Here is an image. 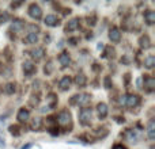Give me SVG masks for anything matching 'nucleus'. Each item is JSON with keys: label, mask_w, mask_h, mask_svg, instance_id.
Masks as SVG:
<instances>
[{"label": "nucleus", "mask_w": 155, "mask_h": 149, "mask_svg": "<svg viewBox=\"0 0 155 149\" xmlns=\"http://www.w3.org/2000/svg\"><path fill=\"white\" fill-rule=\"evenodd\" d=\"M91 100V96L88 94H82V95H76L71 99V104H78V106H82V107H86Z\"/></svg>", "instance_id": "obj_1"}, {"label": "nucleus", "mask_w": 155, "mask_h": 149, "mask_svg": "<svg viewBox=\"0 0 155 149\" xmlns=\"http://www.w3.org/2000/svg\"><path fill=\"white\" fill-rule=\"evenodd\" d=\"M91 115H93V113H91V109H82L79 113V119H80V123L82 125H90L91 123Z\"/></svg>", "instance_id": "obj_2"}, {"label": "nucleus", "mask_w": 155, "mask_h": 149, "mask_svg": "<svg viewBox=\"0 0 155 149\" xmlns=\"http://www.w3.org/2000/svg\"><path fill=\"white\" fill-rule=\"evenodd\" d=\"M57 122H59L60 126H68L71 125V114L67 111V110H64V111H61L59 114V118H57Z\"/></svg>", "instance_id": "obj_3"}, {"label": "nucleus", "mask_w": 155, "mask_h": 149, "mask_svg": "<svg viewBox=\"0 0 155 149\" xmlns=\"http://www.w3.org/2000/svg\"><path fill=\"white\" fill-rule=\"evenodd\" d=\"M29 15L31 16L33 19H41V16H42V11H41V8L38 7L35 3H33V4H30L29 7Z\"/></svg>", "instance_id": "obj_4"}, {"label": "nucleus", "mask_w": 155, "mask_h": 149, "mask_svg": "<svg viewBox=\"0 0 155 149\" xmlns=\"http://www.w3.org/2000/svg\"><path fill=\"white\" fill-rule=\"evenodd\" d=\"M139 102H140V99H139V96L137 95H129V96H127V99H125V104L128 107H136L137 104H139Z\"/></svg>", "instance_id": "obj_5"}, {"label": "nucleus", "mask_w": 155, "mask_h": 149, "mask_svg": "<svg viewBox=\"0 0 155 149\" xmlns=\"http://www.w3.org/2000/svg\"><path fill=\"white\" fill-rule=\"evenodd\" d=\"M109 38H110L112 42H118L120 38H121L120 30H118L117 27H112V29H110V33H109Z\"/></svg>", "instance_id": "obj_6"}, {"label": "nucleus", "mask_w": 155, "mask_h": 149, "mask_svg": "<svg viewBox=\"0 0 155 149\" xmlns=\"http://www.w3.org/2000/svg\"><path fill=\"white\" fill-rule=\"evenodd\" d=\"M44 54H45V52H44L42 48H35V49L31 50V57L35 60V61H38V60L42 59Z\"/></svg>", "instance_id": "obj_7"}, {"label": "nucleus", "mask_w": 155, "mask_h": 149, "mask_svg": "<svg viewBox=\"0 0 155 149\" xmlns=\"http://www.w3.org/2000/svg\"><path fill=\"white\" fill-rule=\"evenodd\" d=\"M97 111H98L99 118H105L107 115V106L105 103H98V106H97Z\"/></svg>", "instance_id": "obj_8"}, {"label": "nucleus", "mask_w": 155, "mask_h": 149, "mask_svg": "<svg viewBox=\"0 0 155 149\" xmlns=\"http://www.w3.org/2000/svg\"><path fill=\"white\" fill-rule=\"evenodd\" d=\"M144 87L147 88L148 92H151V91L154 90V87H155V80H154V77H151V76L144 77Z\"/></svg>", "instance_id": "obj_9"}, {"label": "nucleus", "mask_w": 155, "mask_h": 149, "mask_svg": "<svg viewBox=\"0 0 155 149\" xmlns=\"http://www.w3.org/2000/svg\"><path fill=\"white\" fill-rule=\"evenodd\" d=\"M45 23L48 24V26H51V27H54V26L59 24V19H57L56 15H46Z\"/></svg>", "instance_id": "obj_10"}, {"label": "nucleus", "mask_w": 155, "mask_h": 149, "mask_svg": "<svg viewBox=\"0 0 155 149\" xmlns=\"http://www.w3.org/2000/svg\"><path fill=\"white\" fill-rule=\"evenodd\" d=\"M59 61L61 64V67H68L71 62V59H70V54L68 53H61L59 56Z\"/></svg>", "instance_id": "obj_11"}, {"label": "nucleus", "mask_w": 155, "mask_h": 149, "mask_svg": "<svg viewBox=\"0 0 155 149\" xmlns=\"http://www.w3.org/2000/svg\"><path fill=\"white\" fill-rule=\"evenodd\" d=\"M29 117H30L29 110H26V109H21V110H19V113H18V119L21 121V122H26V121L29 119Z\"/></svg>", "instance_id": "obj_12"}, {"label": "nucleus", "mask_w": 155, "mask_h": 149, "mask_svg": "<svg viewBox=\"0 0 155 149\" xmlns=\"http://www.w3.org/2000/svg\"><path fill=\"white\" fill-rule=\"evenodd\" d=\"M70 85H71L70 76H64L61 80H60V88H61L63 91H67L68 88H70Z\"/></svg>", "instance_id": "obj_13"}, {"label": "nucleus", "mask_w": 155, "mask_h": 149, "mask_svg": "<svg viewBox=\"0 0 155 149\" xmlns=\"http://www.w3.org/2000/svg\"><path fill=\"white\" fill-rule=\"evenodd\" d=\"M34 69H35V65L33 64L31 61H25L23 62V71H25V73L30 74L31 72H34Z\"/></svg>", "instance_id": "obj_14"}, {"label": "nucleus", "mask_w": 155, "mask_h": 149, "mask_svg": "<svg viewBox=\"0 0 155 149\" xmlns=\"http://www.w3.org/2000/svg\"><path fill=\"white\" fill-rule=\"evenodd\" d=\"M78 26H79V19H71L68 22V24L65 26V30L67 31H72V30H76Z\"/></svg>", "instance_id": "obj_15"}, {"label": "nucleus", "mask_w": 155, "mask_h": 149, "mask_svg": "<svg viewBox=\"0 0 155 149\" xmlns=\"http://www.w3.org/2000/svg\"><path fill=\"white\" fill-rule=\"evenodd\" d=\"M139 43H140V46H142L143 49H148V48H150L151 42H150V38H148V35H143V37H140Z\"/></svg>", "instance_id": "obj_16"}, {"label": "nucleus", "mask_w": 155, "mask_h": 149, "mask_svg": "<svg viewBox=\"0 0 155 149\" xmlns=\"http://www.w3.org/2000/svg\"><path fill=\"white\" fill-rule=\"evenodd\" d=\"M144 18H146V22H147L148 24H153L155 22V12H154V11H151V10L146 11Z\"/></svg>", "instance_id": "obj_17"}, {"label": "nucleus", "mask_w": 155, "mask_h": 149, "mask_svg": "<svg viewBox=\"0 0 155 149\" xmlns=\"http://www.w3.org/2000/svg\"><path fill=\"white\" fill-rule=\"evenodd\" d=\"M148 138L150 140H154L155 138V122L154 121H150V123H148Z\"/></svg>", "instance_id": "obj_18"}, {"label": "nucleus", "mask_w": 155, "mask_h": 149, "mask_svg": "<svg viewBox=\"0 0 155 149\" xmlns=\"http://www.w3.org/2000/svg\"><path fill=\"white\" fill-rule=\"evenodd\" d=\"M25 26L23 21H21V19H15V21L12 22V26H11V29L14 30V31H19V30H22V27Z\"/></svg>", "instance_id": "obj_19"}, {"label": "nucleus", "mask_w": 155, "mask_h": 149, "mask_svg": "<svg viewBox=\"0 0 155 149\" xmlns=\"http://www.w3.org/2000/svg\"><path fill=\"white\" fill-rule=\"evenodd\" d=\"M38 41L37 34H33V33H29V34L25 37V42L26 43H35Z\"/></svg>", "instance_id": "obj_20"}, {"label": "nucleus", "mask_w": 155, "mask_h": 149, "mask_svg": "<svg viewBox=\"0 0 155 149\" xmlns=\"http://www.w3.org/2000/svg\"><path fill=\"white\" fill-rule=\"evenodd\" d=\"M41 125H42V121H41V118H34V119L31 121V129L33 130H40L41 129Z\"/></svg>", "instance_id": "obj_21"}, {"label": "nucleus", "mask_w": 155, "mask_h": 149, "mask_svg": "<svg viewBox=\"0 0 155 149\" xmlns=\"http://www.w3.org/2000/svg\"><path fill=\"white\" fill-rule=\"evenodd\" d=\"M75 83L78 85H79V87H83V85L86 84V76L83 73H79L78 74V76L75 77Z\"/></svg>", "instance_id": "obj_22"}, {"label": "nucleus", "mask_w": 155, "mask_h": 149, "mask_svg": "<svg viewBox=\"0 0 155 149\" xmlns=\"http://www.w3.org/2000/svg\"><path fill=\"white\" fill-rule=\"evenodd\" d=\"M154 62H155V57L154 56H148L147 59H146V61H144V65L147 68H153L154 67Z\"/></svg>", "instance_id": "obj_23"}, {"label": "nucleus", "mask_w": 155, "mask_h": 149, "mask_svg": "<svg viewBox=\"0 0 155 149\" xmlns=\"http://www.w3.org/2000/svg\"><path fill=\"white\" fill-rule=\"evenodd\" d=\"M48 103H49V106L51 107H54L56 106V102H57V99H56V96H54V94H49V96H48Z\"/></svg>", "instance_id": "obj_24"}, {"label": "nucleus", "mask_w": 155, "mask_h": 149, "mask_svg": "<svg viewBox=\"0 0 155 149\" xmlns=\"http://www.w3.org/2000/svg\"><path fill=\"white\" fill-rule=\"evenodd\" d=\"M14 91H15V84H12V83H10V84H7L4 87V92L8 94V95H10V94H14Z\"/></svg>", "instance_id": "obj_25"}, {"label": "nucleus", "mask_w": 155, "mask_h": 149, "mask_svg": "<svg viewBox=\"0 0 155 149\" xmlns=\"http://www.w3.org/2000/svg\"><path fill=\"white\" fill-rule=\"evenodd\" d=\"M10 133L14 134V136H19V134H21V132H19L18 126H10Z\"/></svg>", "instance_id": "obj_26"}, {"label": "nucleus", "mask_w": 155, "mask_h": 149, "mask_svg": "<svg viewBox=\"0 0 155 149\" xmlns=\"http://www.w3.org/2000/svg\"><path fill=\"white\" fill-rule=\"evenodd\" d=\"M29 29H30V33H33V34H37L35 31H40V27L35 26V24H30Z\"/></svg>", "instance_id": "obj_27"}, {"label": "nucleus", "mask_w": 155, "mask_h": 149, "mask_svg": "<svg viewBox=\"0 0 155 149\" xmlns=\"http://www.w3.org/2000/svg\"><path fill=\"white\" fill-rule=\"evenodd\" d=\"M52 69H53V65H52V61H48V65L45 67V73H51Z\"/></svg>", "instance_id": "obj_28"}, {"label": "nucleus", "mask_w": 155, "mask_h": 149, "mask_svg": "<svg viewBox=\"0 0 155 149\" xmlns=\"http://www.w3.org/2000/svg\"><path fill=\"white\" fill-rule=\"evenodd\" d=\"M105 87H106V88H112V85H110V79H109V77H106V79H105Z\"/></svg>", "instance_id": "obj_29"}, {"label": "nucleus", "mask_w": 155, "mask_h": 149, "mask_svg": "<svg viewBox=\"0 0 155 149\" xmlns=\"http://www.w3.org/2000/svg\"><path fill=\"white\" fill-rule=\"evenodd\" d=\"M8 15L7 14H4V15H0V23H4V21H7Z\"/></svg>", "instance_id": "obj_30"}, {"label": "nucleus", "mask_w": 155, "mask_h": 149, "mask_svg": "<svg viewBox=\"0 0 155 149\" xmlns=\"http://www.w3.org/2000/svg\"><path fill=\"white\" fill-rule=\"evenodd\" d=\"M113 149H127V148H125V147H123L121 144H116L114 147H113Z\"/></svg>", "instance_id": "obj_31"}, {"label": "nucleus", "mask_w": 155, "mask_h": 149, "mask_svg": "<svg viewBox=\"0 0 155 149\" xmlns=\"http://www.w3.org/2000/svg\"><path fill=\"white\" fill-rule=\"evenodd\" d=\"M5 147V142H4V138H2V136H0V148H4Z\"/></svg>", "instance_id": "obj_32"}, {"label": "nucleus", "mask_w": 155, "mask_h": 149, "mask_svg": "<svg viewBox=\"0 0 155 149\" xmlns=\"http://www.w3.org/2000/svg\"><path fill=\"white\" fill-rule=\"evenodd\" d=\"M70 42L72 43V45H76V42H78V38H71V40H70Z\"/></svg>", "instance_id": "obj_33"}, {"label": "nucleus", "mask_w": 155, "mask_h": 149, "mask_svg": "<svg viewBox=\"0 0 155 149\" xmlns=\"http://www.w3.org/2000/svg\"><path fill=\"white\" fill-rule=\"evenodd\" d=\"M30 147H31V144H27V145H23V147H22V149H29Z\"/></svg>", "instance_id": "obj_34"}]
</instances>
